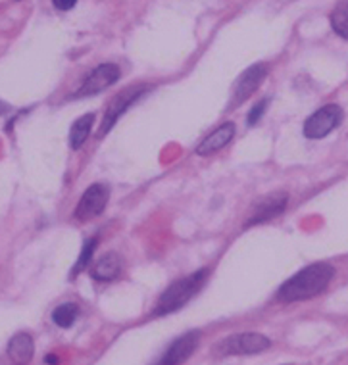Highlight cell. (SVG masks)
<instances>
[{
	"label": "cell",
	"instance_id": "1",
	"mask_svg": "<svg viewBox=\"0 0 348 365\" xmlns=\"http://www.w3.org/2000/svg\"><path fill=\"white\" fill-rule=\"evenodd\" d=\"M333 275H335V269L329 264L322 262V264L308 265L281 284L277 292L279 302L292 304L310 300L314 296L322 294L323 290L329 287Z\"/></svg>",
	"mask_w": 348,
	"mask_h": 365
},
{
	"label": "cell",
	"instance_id": "2",
	"mask_svg": "<svg viewBox=\"0 0 348 365\" xmlns=\"http://www.w3.org/2000/svg\"><path fill=\"white\" fill-rule=\"evenodd\" d=\"M208 269H198L195 273H190L187 277L179 279L175 283H171L168 289L162 292V296L156 302V308H154V314L152 315H168L173 314L181 309L187 302H190L195 296L198 294V290L203 289L206 279H208Z\"/></svg>",
	"mask_w": 348,
	"mask_h": 365
},
{
	"label": "cell",
	"instance_id": "3",
	"mask_svg": "<svg viewBox=\"0 0 348 365\" xmlns=\"http://www.w3.org/2000/svg\"><path fill=\"white\" fill-rule=\"evenodd\" d=\"M270 348V339L260 333H241L231 334L222 342H218L214 350L220 356H248V354H260Z\"/></svg>",
	"mask_w": 348,
	"mask_h": 365
},
{
	"label": "cell",
	"instance_id": "4",
	"mask_svg": "<svg viewBox=\"0 0 348 365\" xmlns=\"http://www.w3.org/2000/svg\"><path fill=\"white\" fill-rule=\"evenodd\" d=\"M146 88H148V85H133V87L120 91V93L110 101V104H108L106 108V113H104V118H102V125L101 131H98V137H104V135L118 123V120H120L121 115H123L129 108L133 106L140 96L145 95Z\"/></svg>",
	"mask_w": 348,
	"mask_h": 365
},
{
	"label": "cell",
	"instance_id": "5",
	"mask_svg": "<svg viewBox=\"0 0 348 365\" xmlns=\"http://www.w3.org/2000/svg\"><path fill=\"white\" fill-rule=\"evenodd\" d=\"M342 118H344L342 108L337 106V104H327V106L319 108L304 123V137L323 139V137H327L331 131H335L337 127L341 125Z\"/></svg>",
	"mask_w": 348,
	"mask_h": 365
},
{
	"label": "cell",
	"instance_id": "6",
	"mask_svg": "<svg viewBox=\"0 0 348 365\" xmlns=\"http://www.w3.org/2000/svg\"><path fill=\"white\" fill-rule=\"evenodd\" d=\"M121 71L116 63H102L98 68L91 71L89 76L85 77V81L77 93L71 95V98H87V96L98 95L102 91H106L108 87H112L116 83L120 81Z\"/></svg>",
	"mask_w": 348,
	"mask_h": 365
},
{
	"label": "cell",
	"instance_id": "7",
	"mask_svg": "<svg viewBox=\"0 0 348 365\" xmlns=\"http://www.w3.org/2000/svg\"><path fill=\"white\" fill-rule=\"evenodd\" d=\"M266 77L267 68L264 63H254V66H250V68L237 79V83H235L233 95H231L227 110H233V108H239L241 104H245V102L258 91L260 85L266 81Z\"/></svg>",
	"mask_w": 348,
	"mask_h": 365
},
{
	"label": "cell",
	"instance_id": "8",
	"mask_svg": "<svg viewBox=\"0 0 348 365\" xmlns=\"http://www.w3.org/2000/svg\"><path fill=\"white\" fill-rule=\"evenodd\" d=\"M108 198H110V187L108 185H104V182L91 185L89 189L83 192L81 200H79L76 212H73L76 220L89 221L98 217L106 208Z\"/></svg>",
	"mask_w": 348,
	"mask_h": 365
},
{
	"label": "cell",
	"instance_id": "9",
	"mask_svg": "<svg viewBox=\"0 0 348 365\" xmlns=\"http://www.w3.org/2000/svg\"><path fill=\"white\" fill-rule=\"evenodd\" d=\"M198 339H200V333L198 331H190V333L181 334L178 340H173L168 350L164 352V356L156 361L154 365H181L185 364L187 359L193 356V352L197 350Z\"/></svg>",
	"mask_w": 348,
	"mask_h": 365
},
{
	"label": "cell",
	"instance_id": "10",
	"mask_svg": "<svg viewBox=\"0 0 348 365\" xmlns=\"http://www.w3.org/2000/svg\"><path fill=\"white\" fill-rule=\"evenodd\" d=\"M287 202H289L287 192H273V195L264 196V198L254 206L252 212H250L247 227L260 225V223H266V221L277 217L279 214H283V212H285Z\"/></svg>",
	"mask_w": 348,
	"mask_h": 365
},
{
	"label": "cell",
	"instance_id": "11",
	"mask_svg": "<svg viewBox=\"0 0 348 365\" xmlns=\"http://www.w3.org/2000/svg\"><path fill=\"white\" fill-rule=\"evenodd\" d=\"M235 131H237V129H235V123H231V121L220 125L197 146V154L198 156H210V154H214V152H220L233 140Z\"/></svg>",
	"mask_w": 348,
	"mask_h": 365
},
{
	"label": "cell",
	"instance_id": "12",
	"mask_svg": "<svg viewBox=\"0 0 348 365\" xmlns=\"http://www.w3.org/2000/svg\"><path fill=\"white\" fill-rule=\"evenodd\" d=\"M35 352V342L29 333L14 334L8 342V358L16 365H27Z\"/></svg>",
	"mask_w": 348,
	"mask_h": 365
},
{
	"label": "cell",
	"instance_id": "13",
	"mask_svg": "<svg viewBox=\"0 0 348 365\" xmlns=\"http://www.w3.org/2000/svg\"><path fill=\"white\" fill-rule=\"evenodd\" d=\"M91 273L96 281H114L121 273V258L116 252L104 254L96 259Z\"/></svg>",
	"mask_w": 348,
	"mask_h": 365
},
{
	"label": "cell",
	"instance_id": "14",
	"mask_svg": "<svg viewBox=\"0 0 348 365\" xmlns=\"http://www.w3.org/2000/svg\"><path fill=\"white\" fill-rule=\"evenodd\" d=\"M95 125V113H85L71 125L70 129V146L73 150H79L87 139H89L91 129Z\"/></svg>",
	"mask_w": 348,
	"mask_h": 365
},
{
	"label": "cell",
	"instance_id": "15",
	"mask_svg": "<svg viewBox=\"0 0 348 365\" xmlns=\"http://www.w3.org/2000/svg\"><path fill=\"white\" fill-rule=\"evenodd\" d=\"M77 315H79V308L77 304L73 302H66L60 304L54 312H52V322L56 323L58 327L62 329H70L73 323H76Z\"/></svg>",
	"mask_w": 348,
	"mask_h": 365
},
{
	"label": "cell",
	"instance_id": "16",
	"mask_svg": "<svg viewBox=\"0 0 348 365\" xmlns=\"http://www.w3.org/2000/svg\"><path fill=\"white\" fill-rule=\"evenodd\" d=\"M331 27L342 38H348V0H341L331 12Z\"/></svg>",
	"mask_w": 348,
	"mask_h": 365
},
{
	"label": "cell",
	"instance_id": "17",
	"mask_svg": "<svg viewBox=\"0 0 348 365\" xmlns=\"http://www.w3.org/2000/svg\"><path fill=\"white\" fill-rule=\"evenodd\" d=\"M96 245H98V239H96V237L85 240V245H83L81 248V254H79V258H77L76 265H73V269H71V277H77L83 269H87V265L91 264L93 254H95L96 250Z\"/></svg>",
	"mask_w": 348,
	"mask_h": 365
},
{
	"label": "cell",
	"instance_id": "18",
	"mask_svg": "<svg viewBox=\"0 0 348 365\" xmlns=\"http://www.w3.org/2000/svg\"><path fill=\"white\" fill-rule=\"evenodd\" d=\"M267 104H270V98H264V101L256 102V104L250 108V112H248V115H247V125L248 127H254L260 120H262V115H264V113H266V110H267Z\"/></svg>",
	"mask_w": 348,
	"mask_h": 365
},
{
	"label": "cell",
	"instance_id": "19",
	"mask_svg": "<svg viewBox=\"0 0 348 365\" xmlns=\"http://www.w3.org/2000/svg\"><path fill=\"white\" fill-rule=\"evenodd\" d=\"M52 4H54V8L60 10V12H68V10H71V8L76 6L77 0H52Z\"/></svg>",
	"mask_w": 348,
	"mask_h": 365
},
{
	"label": "cell",
	"instance_id": "20",
	"mask_svg": "<svg viewBox=\"0 0 348 365\" xmlns=\"http://www.w3.org/2000/svg\"><path fill=\"white\" fill-rule=\"evenodd\" d=\"M12 112V106L10 104H6V102L0 101V115H6V113Z\"/></svg>",
	"mask_w": 348,
	"mask_h": 365
},
{
	"label": "cell",
	"instance_id": "21",
	"mask_svg": "<svg viewBox=\"0 0 348 365\" xmlns=\"http://www.w3.org/2000/svg\"><path fill=\"white\" fill-rule=\"evenodd\" d=\"M45 361L48 365H58V364H60V359H58V356H54V354H51V356H46Z\"/></svg>",
	"mask_w": 348,
	"mask_h": 365
}]
</instances>
